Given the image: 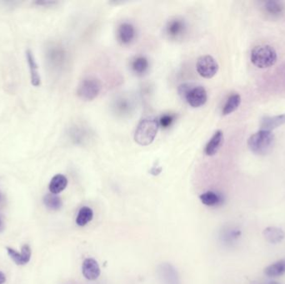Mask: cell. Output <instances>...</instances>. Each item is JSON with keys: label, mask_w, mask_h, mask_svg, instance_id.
Wrapping results in <instances>:
<instances>
[{"label": "cell", "mask_w": 285, "mask_h": 284, "mask_svg": "<svg viewBox=\"0 0 285 284\" xmlns=\"http://www.w3.org/2000/svg\"><path fill=\"white\" fill-rule=\"evenodd\" d=\"M264 237L266 241L272 244L281 243L284 239L283 229L278 227H268L264 230Z\"/></svg>", "instance_id": "5bb4252c"}, {"label": "cell", "mask_w": 285, "mask_h": 284, "mask_svg": "<svg viewBox=\"0 0 285 284\" xmlns=\"http://www.w3.org/2000/svg\"><path fill=\"white\" fill-rule=\"evenodd\" d=\"M240 102H241V97L237 93H234L232 95L229 96V98H228V100L223 108L222 113L224 115L232 114L239 108Z\"/></svg>", "instance_id": "d6986e66"}, {"label": "cell", "mask_w": 285, "mask_h": 284, "mask_svg": "<svg viewBox=\"0 0 285 284\" xmlns=\"http://www.w3.org/2000/svg\"><path fill=\"white\" fill-rule=\"evenodd\" d=\"M43 202H44L46 207L50 209V210H54V211L60 210L63 206L61 198L56 194H53V193L46 194L43 198Z\"/></svg>", "instance_id": "44dd1931"}, {"label": "cell", "mask_w": 285, "mask_h": 284, "mask_svg": "<svg viewBox=\"0 0 285 284\" xmlns=\"http://www.w3.org/2000/svg\"><path fill=\"white\" fill-rule=\"evenodd\" d=\"M93 217H94L93 210L90 208L85 206L80 209L76 218V223L80 227H83L88 224L89 222H91Z\"/></svg>", "instance_id": "ffe728a7"}, {"label": "cell", "mask_w": 285, "mask_h": 284, "mask_svg": "<svg viewBox=\"0 0 285 284\" xmlns=\"http://www.w3.org/2000/svg\"><path fill=\"white\" fill-rule=\"evenodd\" d=\"M102 89L100 81L94 77H88L80 82L78 87V95L86 101L94 100L98 97Z\"/></svg>", "instance_id": "277c9868"}, {"label": "cell", "mask_w": 285, "mask_h": 284, "mask_svg": "<svg viewBox=\"0 0 285 284\" xmlns=\"http://www.w3.org/2000/svg\"><path fill=\"white\" fill-rule=\"evenodd\" d=\"M285 123V114H282L279 116L273 117V118H264L262 123V128L264 130H273L278 126H280Z\"/></svg>", "instance_id": "7402d4cb"}, {"label": "cell", "mask_w": 285, "mask_h": 284, "mask_svg": "<svg viewBox=\"0 0 285 284\" xmlns=\"http://www.w3.org/2000/svg\"><path fill=\"white\" fill-rule=\"evenodd\" d=\"M135 38V27L128 23H123L118 28L117 39L121 45H128Z\"/></svg>", "instance_id": "ba28073f"}, {"label": "cell", "mask_w": 285, "mask_h": 284, "mask_svg": "<svg viewBox=\"0 0 285 284\" xmlns=\"http://www.w3.org/2000/svg\"><path fill=\"white\" fill-rule=\"evenodd\" d=\"M26 55H27L28 63H29V66H30L31 84L35 87L39 86L40 83H41V80H40V76H39V72H38V65L35 62L34 55L30 50H28Z\"/></svg>", "instance_id": "e0dca14e"}, {"label": "cell", "mask_w": 285, "mask_h": 284, "mask_svg": "<svg viewBox=\"0 0 285 284\" xmlns=\"http://www.w3.org/2000/svg\"><path fill=\"white\" fill-rule=\"evenodd\" d=\"M174 121H175V115L166 114L160 117L158 122H159L160 127H163V128H169V127H171Z\"/></svg>", "instance_id": "d4e9b609"}, {"label": "cell", "mask_w": 285, "mask_h": 284, "mask_svg": "<svg viewBox=\"0 0 285 284\" xmlns=\"http://www.w3.org/2000/svg\"><path fill=\"white\" fill-rule=\"evenodd\" d=\"M83 275L89 281H94L100 275V268L95 259H85L82 265Z\"/></svg>", "instance_id": "30bf717a"}, {"label": "cell", "mask_w": 285, "mask_h": 284, "mask_svg": "<svg viewBox=\"0 0 285 284\" xmlns=\"http://www.w3.org/2000/svg\"><path fill=\"white\" fill-rule=\"evenodd\" d=\"M2 194H1V193H0V202H1V201H2Z\"/></svg>", "instance_id": "f1b7e54d"}, {"label": "cell", "mask_w": 285, "mask_h": 284, "mask_svg": "<svg viewBox=\"0 0 285 284\" xmlns=\"http://www.w3.org/2000/svg\"><path fill=\"white\" fill-rule=\"evenodd\" d=\"M8 254H9L10 259L17 264V265H25L31 259V248L28 244L23 245L21 248V252H17L14 250V248H6Z\"/></svg>", "instance_id": "9c48e42d"}, {"label": "cell", "mask_w": 285, "mask_h": 284, "mask_svg": "<svg viewBox=\"0 0 285 284\" xmlns=\"http://www.w3.org/2000/svg\"><path fill=\"white\" fill-rule=\"evenodd\" d=\"M114 109L116 113L120 115H126L132 111L133 105L128 98H120L115 102Z\"/></svg>", "instance_id": "603a6c76"}, {"label": "cell", "mask_w": 285, "mask_h": 284, "mask_svg": "<svg viewBox=\"0 0 285 284\" xmlns=\"http://www.w3.org/2000/svg\"><path fill=\"white\" fill-rule=\"evenodd\" d=\"M265 275L269 277H278L285 274V259H281L266 267L264 270Z\"/></svg>", "instance_id": "2e32d148"}, {"label": "cell", "mask_w": 285, "mask_h": 284, "mask_svg": "<svg viewBox=\"0 0 285 284\" xmlns=\"http://www.w3.org/2000/svg\"><path fill=\"white\" fill-rule=\"evenodd\" d=\"M6 281V277H5V273L0 271V284H4Z\"/></svg>", "instance_id": "484cf974"}, {"label": "cell", "mask_w": 285, "mask_h": 284, "mask_svg": "<svg viewBox=\"0 0 285 284\" xmlns=\"http://www.w3.org/2000/svg\"><path fill=\"white\" fill-rule=\"evenodd\" d=\"M269 284H282V283H280V282H274V281H273V282H269Z\"/></svg>", "instance_id": "83f0119b"}, {"label": "cell", "mask_w": 285, "mask_h": 284, "mask_svg": "<svg viewBox=\"0 0 285 284\" xmlns=\"http://www.w3.org/2000/svg\"><path fill=\"white\" fill-rule=\"evenodd\" d=\"M274 136L271 131L260 130L253 134L249 139L248 145L249 149L256 154H267L274 145Z\"/></svg>", "instance_id": "7a4b0ae2"}, {"label": "cell", "mask_w": 285, "mask_h": 284, "mask_svg": "<svg viewBox=\"0 0 285 284\" xmlns=\"http://www.w3.org/2000/svg\"><path fill=\"white\" fill-rule=\"evenodd\" d=\"M159 273L164 284H180L177 271L170 264H165L160 265L159 268Z\"/></svg>", "instance_id": "8fae6325"}, {"label": "cell", "mask_w": 285, "mask_h": 284, "mask_svg": "<svg viewBox=\"0 0 285 284\" xmlns=\"http://www.w3.org/2000/svg\"><path fill=\"white\" fill-rule=\"evenodd\" d=\"M4 229H5V223H4L2 218L0 217V233L2 232Z\"/></svg>", "instance_id": "4316f807"}, {"label": "cell", "mask_w": 285, "mask_h": 284, "mask_svg": "<svg viewBox=\"0 0 285 284\" xmlns=\"http://www.w3.org/2000/svg\"><path fill=\"white\" fill-rule=\"evenodd\" d=\"M130 68L133 72L138 76H143L148 72L149 63L144 56H136L130 62Z\"/></svg>", "instance_id": "4fadbf2b"}, {"label": "cell", "mask_w": 285, "mask_h": 284, "mask_svg": "<svg viewBox=\"0 0 285 284\" xmlns=\"http://www.w3.org/2000/svg\"><path fill=\"white\" fill-rule=\"evenodd\" d=\"M159 127V122L156 118L148 117L143 118L135 130V142L139 145H149L156 139Z\"/></svg>", "instance_id": "6da1fadb"}, {"label": "cell", "mask_w": 285, "mask_h": 284, "mask_svg": "<svg viewBox=\"0 0 285 284\" xmlns=\"http://www.w3.org/2000/svg\"><path fill=\"white\" fill-rule=\"evenodd\" d=\"M184 98L191 107L199 108L207 102V92L202 86L190 87Z\"/></svg>", "instance_id": "8992f818"}, {"label": "cell", "mask_w": 285, "mask_h": 284, "mask_svg": "<svg viewBox=\"0 0 285 284\" xmlns=\"http://www.w3.org/2000/svg\"><path fill=\"white\" fill-rule=\"evenodd\" d=\"M67 185H68L67 177L63 174H57L55 177H53L49 183L48 189L51 193L57 195L66 189Z\"/></svg>", "instance_id": "9a60e30c"}, {"label": "cell", "mask_w": 285, "mask_h": 284, "mask_svg": "<svg viewBox=\"0 0 285 284\" xmlns=\"http://www.w3.org/2000/svg\"><path fill=\"white\" fill-rule=\"evenodd\" d=\"M187 30V24L183 18H173L168 21L165 28V32L169 39L173 40H178L182 39Z\"/></svg>", "instance_id": "52a82bcc"}, {"label": "cell", "mask_w": 285, "mask_h": 284, "mask_svg": "<svg viewBox=\"0 0 285 284\" xmlns=\"http://www.w3.org/2000/svg\"><path fill=\"white\" fill-rule=\"evenodd\" d=\"M196 68L199 75L205 79H211L219 70V64L212 56L203 55L198 59Z\"/></svg>", "instance_id": "5b68a950"}, {"label": "cell", "mask_w": 285, "mask_h": 284, "mask_svg": "<svg viewBox=\"0 0 285 284\" xmlns=\"http://www.w3.org/2000/svg\"><path fill=\"white\" fill-rule=\"evenodd\" d=\"M251 61L258 68H269L276 63V51L271 46H257L251 53Z\"/></svg>", "instance_id": "3957f363"}, {"label": "cell", "mask_w": 285, "mask_h": 284, "mask_svg": "<svg viewBox=\"0 0 285 284\" xmlns=\"http://www.w3.org/2000/svg\"><path fill=\"white\" fill-rule=\"evenodd\" d=\"M223 142H224V134L222 131L219 130L213 135L212 138L207 143L205 149H204L205 154L208 156H214L216 154L217 152L219 150V148H221Z\"/></svg>", "instance_id": "7c38bea8"}, {"label": "cell", "mask_w": 285, "mask_h": 284, "mask_svg": "<svg viewBox=\"0 0 285 284\" xmlns=\"http://www.w3.org/2000/svg\"><path fill=\"white\" fill-rule=\"evenodd\" d=\"M265 11L273 17H278L283 12V6L277 1H269L265 3Z\"/></svg>", "instance_id": "cb8c5ba5"}, {"label": "cell", "mask_w": 285, "mask_h": 284, "mask_svg": "<svg viewBox=\"0 0 285 284\" xmlns=\"http://www.w3.org/2000/svg\"><path fill=\"white\" fill-rule=\"evenodd\" d=\"M201 202H203V204L209 206V207H215L218 206L223 202V198L219 193H215L213 191H208L205 193H202L199 196Z\"/></svg>", "instance_id": "ac0fdd59"}]
</instances>
